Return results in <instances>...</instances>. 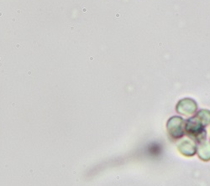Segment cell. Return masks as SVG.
I'll return each instance as SVG.
<instances>
[{"mask_svg":"<svg viewBox=\"0 0 210 186\" xmlns=\"http://www.w3.org/2000/svg\"><path fill=\"white\" fill-rule=\"evenodd\" d=\"M197 154L203 161L210 160V143L207 140H203L198 143Z\"/></svg>","mask_w":210,"mask_h":186,"instance_id":"5","label":"cell"},{"mask_svg":"<svg viewBox=\"0 0 210 186\" xmlns=\"http://www.w3.org/2000/svg\"><path fill=\"white\" fill-rule=\"evenodd\" d=\"M197 118L200 120L204 126H208L210 124V111L209 110H200L195 115Z\"/></svg>","mask_w":210,"mask_h":186,"instance_id":"6","label":"cell"},{"mask_svg":"<svg viewBox=\"0 0 210 186\" xmlns=\"http://www.w3.org/2000/svg\"><path fill=\"white\" fill-rule=\"evenodd\" d=\"M198 105L194 100L190 98H185L181 100L176 105V112L184 116H189L194 114L197 111Z\"/></svg>","mask_w":210,"mask_h":186,"instance_id":"3","label":"cell"},{"mask_svg":"<svg viewBox=\"0 0 210 186\" xmlns=\"http://www.w3.org/2000/svg\"><path fill=\"white\" fill-rule=\"evenodd\" d=\"M167 132L172 140H178L184 136L185 133V122L180 117H172L166 124Z\"/></svg>","mask_w":210,"mask_h":186,"instance_id":"2","label":"cell"},{"mask_svg":"<svg viewBox=\"0 0 210 186\" xmlns=\"http://www.w3.org/2000/svg\"><path fill=\"white\" fill-rule=\"evenodd\" d=\"M204 125L196 116L187 120L185 123V132L192 141L197 143L206 140L207 132Z\"/></svg>","mask_w":210,"mask_h":186,"instance_id":"1","label":"cell"},{"mask_svg":"<svg viewBox=\"0 0 210 186\" xmlns=\"http://www.w3.org/2000/svg\"><path fill=\"white\" fill-rule=\"evenodd\" d=\"M177 148L179 152L181 153L182 155L187 157H191L195 155L197 153V146L196 142L192 140H184L181 141L178 145Z\"/></svg>","mask_w":210,"mask_h":186,"instance_id":"4","label":"cell"}]
</instances>
